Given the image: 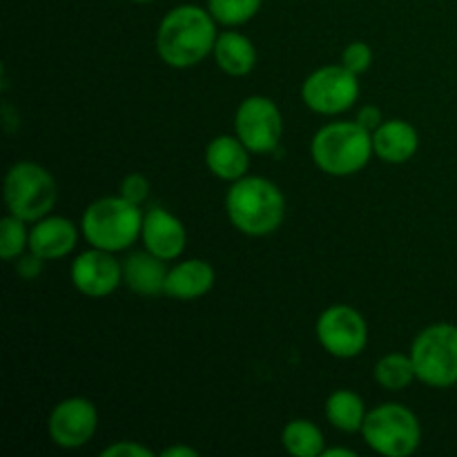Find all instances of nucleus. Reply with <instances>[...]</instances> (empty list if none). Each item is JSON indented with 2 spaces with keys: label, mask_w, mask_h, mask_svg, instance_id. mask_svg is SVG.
<instances>
[{
  "label": "nucleus",
  "mask_w": 457,
  "mask_h": 457,
  "mask_svg": "<svg viewBox=\"0 0 457 457\" xmlns=\"http://www.w3.org/2000/svg\"><path fill=\"white\" fill-rule=\"evenodd\" d=\"M360 96L357 74L344 65H326L312 71L302 87V98L308 110L333 116L351 110Z\"/></svg>",
  "instance_id": "obj_8"
},
{
  "label": "nucleus",
  "mask_w": 457,
  "mask_h": 457,
  "mask_svg": "<svg viewBox=\"0 0 457 457\" xmlns=\"http://www.w3.org/2000/svg\"><path fill=\"white\" fill-rule=\"evenodd\" d=\"M214 61L228 76H245L257 65V49L248 36L239 31H223L214 43Z\"/></svg>",
  "instance_id": "obj_19"
},
{
  "label": "nucleus",
  "mask_w": 457,
  "mask_h": 457,
  "mask_svg": "<svg viewBox=\"0 0 457 457\" xmlns=\"http://www.w3.org/2000/svg\"><path fill=\"white\" fill-rule=\"evenodd\" d=\"M420 147L418 129L402 119L384 120L373 132V150L386 163H406Z\"/></svg>",
  "instance_id": "obj_17"
},
{
  "label": "nucleus",
  "mask_w": 457,
  "mask_h": 457,
  "mask_svg": "<svg viewBox=\"0 0 457 457\" xmlns=\"http://www.w3.org/2000/svg\"><path fill=\"white\" fill-rule=\"evenodd\" d=\"M141 205L123 196H103L87 205L80 219V232L92 248L119 253L129 248L143 232Z\"/></svg>",
  "instance_id": "obj_4"
},
{
  "label": "nucleus",
  "mask_w": 457,
  "mask_h": 457,
  "mask_svg": "<svg viewBox=\"0 0 457 457\" xmlns=\"http://www.w3.org/2000/svg\"><path fill=\"white\" fill-rule=\"evenodd\" d=\"M25 223L27 221L13 217V214L0 221V257L4 262L21 257L25 248H29V230L25 228Z\"/></svg>",
  "instance_id": "obj_24"
},
{
  "label": "nucleus",
  "mask_w": 457,
  "mask_h": 457,
  "mask_svg": "<svg viewBox=\"0 0 457 457\" xmlns=\"http://www.w3.org/2000/svg\"><path fill=\"white\" fill-rule=\"evenodd\" d=\"M355 457L351 449H324L321 451V457Z\"/></svg>",
  "instance_id": "obj_31"
},
{
  "label": "nucleus",
  "mask_w": 457,
  "mask_h": 457,
  "mask_svg": "<svg viewBox=\"0 0 457 457\" xmlns=\"http://www.w3.org/2000/svg\"><path fill=\"white\" fill-rule=\"evenodd\" d=\"M168 272L163 259L152 254L150 250L129 254L123 263V281L132 293L143 295V297H156L165 293Z\"/></svg>",
  "instance_id": "obj_18"
},
{
  "label": "nucleus",
  "mask_w": 457,
  "mask_h": 457,
  "mask_svg": "<svg viewBox=\"0 0 457 457\" xmlns=\"http://www.w3.org/2000/svg\"><path fill=\"white\" fill-rule=\"evenodd\" d=\"M163 457H199V451L196 449H190V446H170V449H165Z\"/></svg>",
  "instance_id": "obj_30"
},
{
  "label": "nucleus",
  "mask_w": 457,
  "mask_h": 457,
  "mask_svg": "<svg viewBox=\"0 0 457 457\" xmlns=\"http://www.w3.org/2000/svg\"><path fill=\"white\" fill-rule=\"evenodd\" d=\"M103 457H154V451L138 442H116V445L105 446L101 451Z\"/></svg>",
  "instance_id": "obj_27"
},
{
  "label": "nucleus",
  "mask_w": 457,
  "mask_h": 457,
  "mask_svg": "<svg viewBox=\"0 0 457 457\" xmlns=\"http://www.w3.org/2000/svg\"><path fill=\"white\" fill-rule=\"evenodd\" d=\"M43 257H38V254H34L29 250V254L21 257V262H18V275L25 277V279H36L40 275V270H43Z\"/></svg>",
  "instance_id": "obj_29"
},
{
  "label": "nucleus",
  "mask_w": 457,
  "mask_h": 457,
  "mask_svg": "<svg viewBox=\"0 0 457 457\" xmlns=\"http://www.w3.org/2000/svg\"><path fill=\"white\" fill-rule=\"evenodd\" d=\"M315 333L321 348L337 360L357 357L369 344V324L360 311L346 303L326 308L317 320Z\"/></svg>",
  "instance_id": "obj_9"
},
{
  "label": "nucleus",
  "mask_w": 457,
  "mask_h": 457,
  "mask_svg": "<svg viewBox=\"0 0 457 457\" xmlns=\"http://www.w3.org/2000/svg\"><path fill=\"white\" fill-rule=\"evenodd\" d=\"M361 436L375 453L406 457L418 451L422 442V427L413 411L388 402L366 413Z\"/></svg>",
  "instance_id": "obj_5"
},
{
  "label": "nucleus",
  "mask_w": 457,
  "mask_h": 457,
  "mask_svg": "<svg viewBox=\"0 0 457 457\" xmlns=\"http://www.w3.org/2000/svg\"><path fill=\"white\" fill-rule=\"evenodd\" d=\"M214 268L204 259H187V262L177 263L170 268L168 279H165V293L168 297L179 299V302H192L212 290Z\"/></svg>",
  "instance_id": "obj_15"
},
{
  "label": "nucleus",
  "mask_w": 457,
  "mask_h": 457,
  "mask_svg": "<svg viewBox=\"0 0 457 457\" xmlns=\"http://www.w3.org/2000/svg\"><path fill=\"white\" fill-rule=\"evenodd\" d=\"M237 137L254 154L275 152L284 134V119L275 101L268 96H248L235 116Z\"/></svg>",
  "instance_id": "obj_10"
},
{
  "label": "nucleus",
  "mask_w": 457,
  "mask_h": 457,
  "mask_svg": "<svg viewBox=\"0 0 457 457\" xmlns=\"http://www.w3.org/2000/svg\"><path fill=\"white\" fill-rule=\"evenodd\" d=\"M132 3H152V0H132Z\"/></svg>",
  "instance_id": "obj_32"
},
{
  "label": "nucleus",
  "mask_w": 457,
  "mask_h": 457,
  "mask_svg": "<svg viewBox=\"0 0 457 457\" xmlns=\"http://www.w3.org/2000/svg\"><path fill=\"white\" fill-rule=\"evenodd\" d=\"M217 38V21L208 9L179 4L161 21L156 31V52L165 65L187 70L214 52Z\"/></svg>",
  "instance_id": "obj_1"
},
{
  "label": "nucleus",
  "mask_w": 457,
  "mask_h": 457,
  "mask_svg": "<svg viewBox=\"0 0 457 457\" xmlns=\"http://www.w3.org/2000/svg\"><path fill=\"white\" fill-rule=\"evenodd\" d=\"M4 204L9 214L36 223L47 217L56 204V181L43 165L21 161L4 177Z\"/></svg>",
  "instance_id": "obj_6"
},
{
  "label": "nucleus",
  "mask_w": 457,
  "mask_h": 457,
  "mask_svg": "<svg viewBox=\"0 0 457 457\" xmlns=\"http://www.w3.org/2000/svg\"><path fill=\"white\" fill-rule=\"evenodd\" d=\"M205 165L221 181H239L248 174L250 150L239 137H217L205 147Z\"/></svg>",
  "instance_id": "obj_16"
},
{
  "label": "nucleus",
  "mask_w": 457,
  "mask_h": 457,
  "mask_svg": "<svg viewBox=\"0 0 457 457\" xmlns=\"http://www.w3.org/2000/svg\"><path fill=\"white\" fill-rule=\"evenodd\" d=\"M284 449L295 457H317L324 451V433L311 420H293L281 433Z\"/></svg>",
  "instance_id": "obj_21"
},
{
  "label": "nucleus",
  "mask_w": 457,
  "mask_h": 457,
  "mask_svg": "<svg viewBox=\"0 0 457 457\" xmlns=\"http://www.w3.org/2000/svg\"><path fill=\"white\" fill-rule=\"evenodd\" d=\"M370 62H373V49H370L369 43L364 40H355V43L348 45L342 54V65L346 67L353 74H364L369 71Z\"/></svg>",
  "instance_id": "obj_25"
},
{
  "label": "nucleus",
  "mask_w": 457,
  "mask_h": 457,
  "mask_svg": "<svg viewBox=\"0 0 457 457\" xmlns=\"http://www.w3.org/2000/svg\"><path fill=\"white\" fill-rule=\"evenodd\" d=\"M119 195L123 196V199L132 201V204L141 205L143 201L147 199V195H150V181H147V179L138 172L128 174V177L120 181Z\"/></svg>",
  "instance_id": "obj_26"
},
{
  "label": "nucleus",
  "mask_w": 457,
  "mask_h": 457,
  "mask_svg": "<svg viewBox=\"0 0 457 457\" xmlns=\"http://www.w3.org/2000/svg\"><path fill=\"white\" fill-rule=\"evenodd\" d=\"M366 406L357 393L348 391V388H339V391L330 393L326 400V418L335 428L344 433H357L361 431L366 420Z\"/></svg>",
  "instance_id": "obj_20"
},
{
  "label": "nucleus",
  "mask_w": 457,
  "mask_h": 457,
  "mask_svg": "<svg viewBox=\"0 0 457 457\" xmlns=\"http://www.w3.org/2000/svg\"><path fill=\"white\" fill-rule=\"evenodd\" d=\"M373 150V134L357 120L328 123L312 137L311 156L321 172L330 177H351L369 165Z\"/></svg>",
  "instance_id": "obj_3"
},
{
  "label": "nucleus",
  "mask_w": 457,
  "mask_h": 457,
  "mask_svg": "<svg viewBox=\"0 0 457 457\" xmlns=\"http://www.w3.org/2000/svg\"><path fill=\"white\" fill-rule=\"evenodd\" d=\"M70 277L71 284L80 295L101 299L114 293L120 286V281H123V263L114 257V253L92 248L74 259Z\"/></svg>",
  "instance_id": "obj_12"
},
{
  "label": "nucleus",
  "mask_w": 457,
  "mask_h": 457,
  "mask_svg": "<svg viewBox=\"0 0 457 457\" xmlns=\"http://www.w3.org/2000/svg\"><path fill=\"white\" fill-rule=\"evenodd\" d=\"M79 241V230L74 223L65 217H43L36 221L29 230V250L45 262L52 259H62L76 248Z\"/></svg>",
  "instance_id": "obj_14"
},
{
  "label": "nucleus",
  "mask_w": 457,
  "mask_h": 457,
  "mask_svg": "<svg viewBox=\"0 0 457 457\" xmlns=\"http://www.w3.org/2000/svg\"><path fill=\"white\" fill-rule=\"evenodd\" d=\"M263 0H208V12L219 25L237 27L253 21Z\"/></svg>",
  "instance_id": "obj_23"
},
{
  "label": "nucleus",
  "mask_w": 457,
  "mask_h": 457,
  "mask_svg": "<svg viewBox=\"0 0 457 457\" xmlns=\"http://www.w3.org/2000/svg\"><path fill=\"white\" fill-rule=\"evenodd\" d=\"M98 428L96 406L87 397H67L58 402L47 420L49 440L61 449H80Z\"/></svg>",
  "instance_id": "obj_11"
},
{
  "label": "nucleus",
  "mask_w": 457,
  "mask_h": 457,
  "mask_svg": "<svg viewBox=\"0 0 457 457\" xmlns=\"http://www.w3.org/2000/svg\"><path fill=\"white\" fill-rule=\"evenodd\" d=\"M357 123L361 125L364 129H369L370 134L375 132V129L379 128V125L384 123L382 120V110L375 105H364L360 112H357Z\"/></svg>",
  "instance_id": "obj_28"
},
{
  "label": "nucleus",
  "mask_w": 457,
  "mask_h": 457,
  "mask_svg": "<svg viewBox=\"0 0 457 457\" xmlns=\"http://www.w3.org/2000/svg\"><path fill=\"white\" fill-rule=\"evenodd\" d=\"M415 375L433 388H451L457 384V326L433 324L424 328L411 346Z\"/></svg>",
  "instance_id": "obj_7"
},
{
  "label": "nucleus",
  "mask_w": 457,
  "mask_h": 457,
  "mask_svg": "<svg viewBox=\"0 0 457 457\" xmlns=\"http://www.w3.org/2000/svg\"><path fill=\"white\" fill-rule=\"evenodd\" d=\"M141 239L145 244V250H150L163 262H172V259L181 257V253L186 250L187 232L181 219L174 217L165 208L154 205L143 217Z\"/></svg>",
  "instance_id": "obj_13"
},
{
  "label": "nucleus",
  "mask_w": 457,
  "mask_h": 457,
  "mask_svg": "<svg viewBox=\"0 0 457 457\" xmlns=\"http://www.w3.org/2000/svg\"><path fill=\"white\" fill-rule=\"evenodd\" d=\"M226 212L239 232L248 237H266L284 221V192L268 179L245 174L228 190Z\"/></svg>",
  "instance_id": "obj_2"
},
{
  "label": "nucleus",
  "mask_w": 457,
  "mask_h": 457,
  "mask_svg": "<svg viewBox=\"0 0 457 457\" xmlns=\"http://www.w3.org/2000/svg\"><path fill=\"white\" fill-rule=\"evenodd\" d=\"M413 379H418L413 360H411V355H404V353L384 355L378 361V366H375V382L382 388H386V391H402Z\"/></svg>",
  "instance_id": "obj_22"
}]
</instances>
